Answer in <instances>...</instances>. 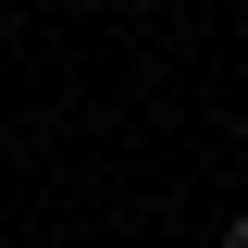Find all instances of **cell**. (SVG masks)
I'll use <instances>...</instances> for the list:
<instances>
[{"mask_svg":"<svg viewBox=\"0 0 248 248\" xmlns=\"http://www.w3.org/2000/svg\"><path fill=\"white\" fill-rule=\"evenodd\" d=\"M223 248H248V211H236V223H223Z\"/></svg>","mask_w":248,"mask_h":248,"instance_id":"6da1fadb","label":"cell"}]
</instances>
